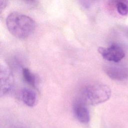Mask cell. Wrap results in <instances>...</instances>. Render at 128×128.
Here are the masks:
<instances>
[{"label":"cell","mask_w":128,"mask_h":128,"mask_svg":"<svg viewBox=\"0 0 128 128\" xmlns=\"http://www.w3.org/2000/svg\"><path fill=\"white\" fill-rule=\"evenodd\" d=\"M6 25L12 34L20 39L28 38L32 34L36 28L35 22L31 18L16 12L8 16Z\"/></svg>","instance_id":"obj_1"},{"label":"cell","mask_w":128,"mask_h":128,"mask_svg":"<svg viewBox=\"0 0 128 128\" xmlns=\"http://www.w3.org/2000/svg\"><path fill=\"white\" fill-rule=\"evenodd\" d=\"M111 96L108 86L102 84H95L85 88L82 92V101L89 104H98L108 100Z\"/></svg>","instance_id":"obj_2"},{"label":"cell","mask_w":128,"mask_h":128,"mask_svg":"<svg viewBox=\"0 0 128 128\" xmlns=\"http://www.w3.org/2000/svg\"><path fill=\"white\" fill-rule=\"evenodd\" d=\"M98 52L106 60L115 62L120 61L125 56L123 50L118 45L114 44L106 48L100 47Z\"/></svg>","instance_id":"obj_3"},{"label":"cell","mask_w":128,"mask_h":128,"mask_svg":"<svg viewBox=\"0 0 128 128\" xmlns=\"http://www.w3.org/2000/svg\"><path fill=\"white\" fill-rule=\"evenodd\" d=\"M106 74L112 79L123 80L128 78V68L116 66H108L104 69Z\"/></svg>","instance_id":"obj_4"},{"label":"cell","mask_w":128,"mask_h":128,"mask_svg":"<svg viewBox=\"0 0 128 128\" xmlns=\"http://www.w3.org/2000/svg\"><path fill=\"white\" fill-rule=\"evenodd\" d=\"M82 100L76 102L74 108L76 118L80 122L87 124L90 120V116L88 109Z\"/></svg>","instance_id":"obj_5"},{"label":"cell","mask_w":128,"mask_h":128,"mask_svg":"<svg viewBox=\"0 0 128 128\" xmlns=\"http://www.w3.org/2000/svg\"><path fill=\"white\" fill-rule=\"evenodd\" d=\"M23 102L28 106H33L36 102V96L35 92L31 89L26 88L22 90L21 94Z\"/></svg>","instance_id":"obj_6"},{"label":"cell","mask_w":128,"mask_h":128,"mask_svg":"<svg viewBox=\"0 0 128 128\" xmlns=\"http://www.w3.org/2000/svg\"><path fill=\"white\" fill-rule=\"evenodd\" d=\"M114 4L118 12L122 16L128 14V0H110Z\"/></svg>","instance_id":"obj_7"},{"label":"cell","mask_w":128,"mask_h":128,"mask_svg":"<svg viewBox=\"0 0 128 128\" xmlns=\"http://www.w3.org/2000/svg\"><path fill=\"white\" fill-rule=\"evenodd\" d=\"M22 76L24 81L28 84L33 87H35L36 83V78L30 70L27 68L22 69Z\"/></svg>","instance_id":"obj_8"},{"label":"cell","mask_w":128,"mask_h":128,"mask_svg":"<svg viewBox=\"0 0 128 128\" xmlns=\"http://www.w3.org/2000/svg\"><path fill=\"white\" fill-rule=\"evenodd\" d=\"M0 12H2V10L6 8V6L8 4V0H0Z\"/></svg>","instance_id":"obj_9"},{"label":"cell","mask_w":128,"mask_h":128,"mask_svg":"<svg viewBox=\"0 0 128 128\" xmlns=\"http://www.w3.org/2000/svg\"><path fill=\"white\" fill-rule=\"evenodd\" d=\"M22 1H24L25 2H32L34 1V0H21Z\"/></svg>","instance_id":"obj_10"}]
</instances>
